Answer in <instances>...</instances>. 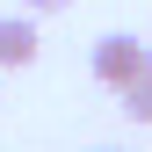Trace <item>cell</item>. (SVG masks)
Segmentation results:
<instances>
[{"instance_id": "6da1fadb", "label": "cell", "mask_w": 152, "mask_h": 152, "mask_svg": "<svg viewBox=\"0 0 152 152\" xmlns=\"http://www.w3.org/2000/svg\"><path fill=\"white\" fill-rule=\"evenodd\" d=\"M87 65H94V80H102V87H116V94H123V87L152 65V51H145L130 29H109L102 44H94V58H87Z\"/></svg>"}, {"instance_id": "7a4b0ae2", "label": "cell", "mask_w": 152, "mask_h": 152, "mask_svg": "<svg viewBox=\"0 0 152 152\" xmlns=\"http://www.w3.org/2000/svg\"><path fill=\"white\" fill-rule=\"evenodd\" d=\"M36 15L22 7V15H0V72H22L29 58H36Z\"/></svg>"}, {"instance_id": "3957f363", "label": "cell", "mask_w": 152, "mask_h": 152, "mask_svg": "<svg viewBox=\"0 0 152 152\" xmlns=\"http://www.w3.org/2000/svg\"><path fill=\"white\" fill-rule=\"evenodd\" d=\"M123 116H130V123H152V65L123 87Z\"/></svg>"}, {"instance_id": "277c9868", "label": "cell", "mask_w": 152, "mask_h": 152, "mask_svg": "<svg viewBox=\"0 0 152 152\" xmlns=\"http://www.w3.org/2000/svg\"><path fill=\"white\" fill-rule=\"evenodd\" d=\"M29 15H58V7H72V0H22Z\"/></svg>"}, {"instance_id": "5b68a950", "label": "cell", "mask_w": 152, "mask_h": 152, "mask_svg": "<svg viewBox=\"0 0 152 152\" xmlns=\"http://www.w3.org/2000/svg\"><path fill=\"white\" fill-rule=\"evenodd\" d=\"M102 152H116V145H102Z\"/></svg>"}]
</instances>
